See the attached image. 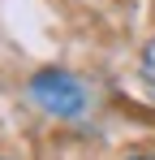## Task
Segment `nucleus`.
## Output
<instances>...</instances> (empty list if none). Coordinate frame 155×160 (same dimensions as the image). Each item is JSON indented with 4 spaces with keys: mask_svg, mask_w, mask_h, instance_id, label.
Wrapping results in <instances>:
<instances>
[{
    "mask_svg": "<svg viewBox=\"0 0 155 160\" xmlns=\"http://www.w3.org/2000/svg\"><path fill=\"white\" fill-rule=\"evenodd\" d=\"M30 95H35V104L56 112V117H73L86 108V87L73 78V74H65V69H48V74H39V78L30 82Z\"/></svg>",
    "mask_w": 155,
    "mask_h": 160,
    "instance_id": "1",
    "label": "nucleus"
},
{
    "mask_svg": "<svg viewBox=\"0 0 155 160\" xmlns=\"http://www.w3.org/2000/svg\"><path fill=\"white\" fill-rule=\"evenodd\" d=\"M142 82L155 91V39L147 43V52H142Z\"/></svg>",
    "mask_w": 155,
    "mask_h": 160,
    "instance_id": "2",
    "label": "nucleus"
},
{
    "mask_svg": "<svg viewBox=\"0 0 155 160\" xmlns=\"http://www.w3.org/2000/svg\"><path fill=\"white\" fill-rule=\"evenodd\" d=\"M134 160H155V156H134Z\"/></svg>",
    "mask_w": 155,
    "mask_h": 160,
    "instance_id": "3",
    "label": "nucleus"
}]
</instances>
